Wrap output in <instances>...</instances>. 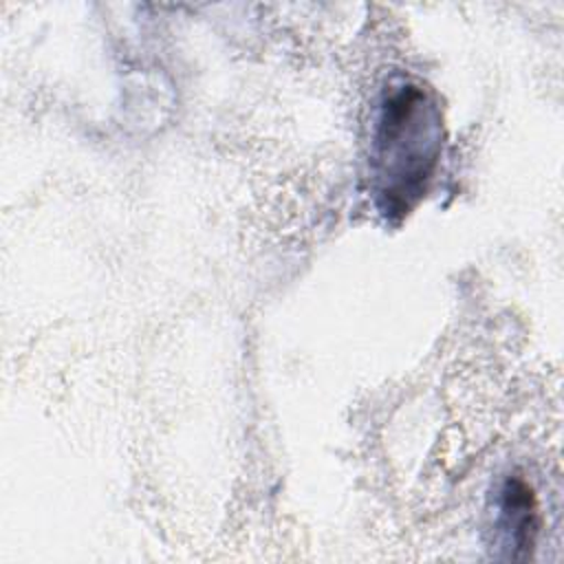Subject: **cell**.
<instances>
[{
	"instance_id": "6da1fadb",
	"label": "cell",
	"mask_w": 564,
	"mask_h": 564,
	"mask_svg": "<svg viewBox=\"0 0 564 564\" xmlns=\"http://www.w3.org/2000/svg\"><path fill=\"white\" fill-rule=\"evenodd\" d=\"M441 154V110L421 84L392 82L372 128V183L381 212L405 214L425 192Z\"/></svg>"
},
{
	"instance_id": "7a4b0ae2",
	"label": "cell",
	"mask_w": 564,
	"mask_h": 564,
	"mask_svg": "<svg viewBox=\"0 0 564 564\" xmlns=\"http://www.w3.org/2000/svg\"><path fill=\"white\" fill-rule=\"evenodd\" d=\"M538 502L520 478L507 480L500 489V529L516 549L531 546L538 533Z\"/></svg>"
}]
</instances>
